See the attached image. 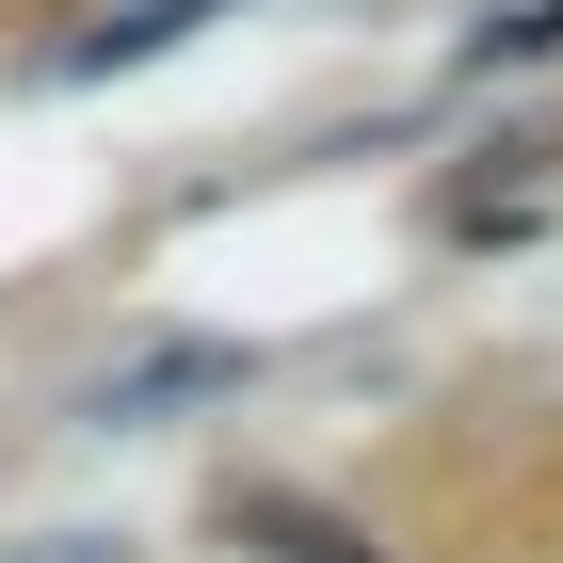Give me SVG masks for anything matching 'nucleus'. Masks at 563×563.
<instances>
[{
  "label": "nucleus",
  "mask_w": 563,
  "mask_h": 563,
  "mask_svg": "<svg viewBox=\"0 0 563 563\" xmlns=\"http://www.w3.org/2000/svg\"><path fill=\"white\" fill-rule=\"evenodd\" d=\"M467 65H563V0H499L467 33Z\"/></svg>",
  "instance_id": "2"
},
{
  "label": "nucleus",
  "mask_w": 563,
  "mask_h": 563,
  "mask_svg": "<svg viewBox=\"0 0 563 563\" xmlns=\"http://www.w3.org/2000/svg\"><path fill=\"white\" fill-rule=\"evenodd\" d=\"M242 531H258V548H274V563H371V548H354V531H339V516H274V499H258V516H242Z\"/></svg>",
  "instance_id": "3"
},
{
  "label": "nucleus",
  "mask_w": 563,
  "mask_h": 563,
  "mask_svg": "<svg viewBox=\"0 0 563 563\" xmlns=\"http://www.w3.org/2000/svg\"><path fill=\"white\" fill-rule=\"evenodd\" d=\"M194 16H225V0H130V16H97V33L65 48V81H113V65H145V48H177Z\"/></svg>",
  "instance_id": "1"
}]
</instances>
